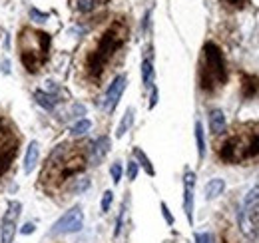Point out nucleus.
<instances>
[{
  "label": "nucleus",
  "mask_w": 259,
  "mask_h": 243,
  "mask_svg": "<svg viewBox=\"0 0 259 243\" xmlns=\"http://www.w3.org/2000/svg\"><path fill=\"white\" fill-rule=\"evenodd\" d=\"M126 36H128V26L120 20H116L106 30L96 46V50L88 56V72L92 78H100V74L104 72V68L108 64V60L124 44Z\"/></svg>",
  "instance_id": "1"
},
{
  "label": "nucleus",
  "mask_w": 259,
  "mask_h": 243,
  "mask_svg": "<svg viewBox=\"0 0 259 243\" xmlns=\"http://www.w3.org/2000/svg\"><path fill=\"white\" fill-rule=\"evenodd\" d=\"M259 156V128L247 126L245 130L227 138V142L219 147V158L229 164L247 162Z\"/></svg>",
  "instance_id": "2"
},
{
  "label": "nucleus",
  "mask_w": 259,
  "mask_h": 243,
  "mask_svg": "<svg viewBox=\"0 0 259 243\" xmlns=\"http://www.w3.org/2000/svg\"><path fill=\"white\" fill-rule=\"evenodd\" d=\"M225 80H227V70L223 62V54L213 42H208L204 46V54H201L199 86L206 92H213L215 88L225 84Z\"/></svg>",
  "instance_id": "3"
},
{
  "label": "nucleus",
  "mask_w": 259,
  "mask_h": 243,
  "mask_svg": "<svg viewBox=\"0 0 259 243\" xmlns=\"http://www.w3.org/2000/svg\"><path fill=\"white\" fill-rule=\"evenodd\" d=\"M50 36L46 32L22 30L20 34V60L28 68V72H36L48 56Z\"/></svg>",
  "instance_id": "4"
},
{
  "label": "nucleus",
  "mask_w": 259,
  "mask_h": 243,
  "mask_svg": "<svg viewBox=\"0 0 259 243\" xmlns=\"http://www.w3.org/2000/svg\"><path fill=\"white\" fill-rule=\"evenodd\" d=\"M84 227V211L80 205H74L66 214L52 225V235H68L78 233Z\"/></svg>",
  "instance_id": "5"
},
{
  "label": "nucleus",
  "mask_w": 259,
  "mask_h": 243,
  "mask_svg": "<svg viewBox=\"0 0 259 243\" xmlns=\"http://www.w3.org/2000/svg\"><path fill=\"white\" fill-rule=\"evenodd\" d=\"M126 84H128V78L124 74H120V76L114 78V82L108 86L106 94H104V102H102V108L106 112H112L114 108L118 106V102H120V98L124 94V90H126Z\"/></svg>",
  "instance_id": "6"
},
{
  "label": "nucleus",
  "mask_w": 259,
  "mask_h": 243,
  "mask_svg": "<svg viewBox=\"0 0 259 243\" xmlns=\"http://www.w3.org/2000/svg\"><path fill=\"white\" fill-rule=\"evenodd\" d=\"M193 186H195V173L186 171V175H184V211H186V218L189 223L193 221Z\"/></svg>",
  "instance_id": "7"
},
{
  "label": "nucleus",
  "mask_w": 259,
  "mask_h": 243,
  "mask_svg": "<svg viewBox=\"0 0 259 243\" xmlns=\"http://www.w3.org/2000/svg\"><path fill=\"white\" fill-rule=\"evenodd\" d=\"M110 151V138L108 136H100L98 140H94L90 144V149H88V162L92 166H98L102 164V160L108 156Z\"/></svg>",
  "instance_id": "8"
},
{
  "label": "nucleus",
  "mask_w": 259,
  "mask_h": 243,
  "mask_svg": "<svg viewBox=\"0 0 259 243\" xmlns=\"http://www.w3.org/2000/svg\"><path fill=\"white\" fill-rule=\"evenodd\" d=\"M14 147H16V140H14L12 130L0 120V160H8Z\"/></svg>",
  "instance_id": "9"
},
{
  "label": "nucleus",
  "mask_w": 259,
  "mask_h": 243,
  "mask_svg": "<svg viewBox=\"0 0 259 243\" xmlns=\"http://www.w3.org/2000/svg\"><path fill=\"white\" fill-rule=\"evenodd\" d=\"M38 160H40V144L32 140L30 144H28L26 154H24V166H22V170H24L26 175L34 171V168L38 166Z\"/></svg>",
  "instance_id": "10"
},
{
  "label": "nucleus",
  "mask_w": 259,
  "mask_h": 243,
  "mask_svg": "<svg viewBox=\"0 0 259 243\" xmlns=\"http://www.w3.org/2000/svg\"><path fill=\"white\" fill-rule=\"evenodd\" d=\"M241 207L247 211L251 218L259 214V186H255V188H251V190L247 192V195H245Z\"/></svg>",
  "instance_id": "11"
},
{
  "label": "nucleus",
  "mask_w": 259,
  "mask_h": 243,
  "mask_svg": "<svg viewBox=\"0 0 259 243\" xmlns=\"http://www.w3.org/2000/svg\"><path fill=\"white\" fill-rule=\"evenodd\" d=\"M237 223H239V229L247 235V237H253L255 235V225H253V218L247 214L243 207L237 209Z\"/></svg>",
  "instance_id": "12"
},
{
  "label": "nucleus",
  "mask_w": 259,
  "mask_h": 243,
  "mask_svg": "<svg viewBox=\"0 0 259 243\" xmlns=\"http://www.w3.org/2000/svg\"><path fill=\"white\" fill-rule=\"evenodd\" d=\"M210 130L215 136L225 132V114L221 110H212L210 112Z\"/></svg>",
  "instance_id": "13"
},
{
  "label": "nucleus",
  "mask_w": 259,
  "mask_h": 243,
  "mask_svg": "<svg viewBox=\"0 0 259 243\" xmlns=\"http://www.w3.org/2000/svg\"><path fill=\"white\" fill-rule=\"evenodd\" d=\"M223 190H225V181L221 177H213V179H210L208 184H206L204 192H206L208 199H215V197H219L223 194Z\"/></svg>",
  "instance_id": "14"
},
{
  "label": "nucleus",
  "mask_w": 259,
  "mask_h": 243,
  "mask_svg": "<svg viewBox=\"0 0 259 243\" xmlns=\"http://www.w3.org/2000/svg\"><path fill=\"white\" fill-rule=\"evenodd\" d=\"M34 100H36V104L42 106L44 110H54L56 104H58V98H56L54 94L44 92V90H36V92H34Z\"/></svg>",
  "instance_id": "15"
},
{
  "label": "nucleus",
  "mask_w": 259,
  "mask_h": 243,
  "mask_svg": "<svg viewBox=\"0 0 259 243\" xmlns=\"http://www.w3.org/2000/svg\"><path fill=\"white\" fill-rule=\"evenodd\" d=\"M14 235H16V221L2 219V223H0V243H14Z\"/></svg>",
  "instance_id": "16"
},
{
  "label": "nucleus",
  "mask_w": 259,
  "mask_h": 243,
  "mask_svg": "<svg viewBox=\"0 0 259 243\" xmlns=\"http://www.w3.org/2000/svg\"><path fill=\"white\" fill-rule=\"evenodd\" d=\"M141 84L146 88H152L154 84V64L150 58H143L141 62Z\"/></svg>",
  "instance_id": "17"
},
{
  "label": "nucleus",
  "mask_w": 259,
  "mask_h": 243,
  "mask_svg": "<svg viewBox=\"0 0 259 243\" xmlns=\"http://www.w3.org/2000/svg\"><path fill=\"white\" fill-rule=\"evenodd\" d=\"M132 124H134V108H128V110H126V114H124V118H122V122L118 124L116 136H118V138H124V134L132 128Z\"/></svg>",
  "instance_id": "18"
},
{
  "label": "nucleus",
  "mask_w": 259,
  "mask_h": 243,
  "mask_svg": "<svg viewBox=\"0 0 259 243\" xmlns=\"http://www.w3.org/2000/svg\"><path fill=\"white\" fill-rule=\"evenodd\" d=\"M195 142H197V156H199V160H204V156H206V136H204V126H201V122H195Z\"/></svg>",
  "instance_id": "19"
},
{
  "label": "nucleus",
  "mask_w": 259,
  "mask_h": 243,
  "mask_svg": "<svg viewBox=\"0 0 259 243\" xmlns=\"http://www.w3.org/2000/svg\"><path fill=\"white\" fill-rule=\"evenodd\" d=\"M134 158H136V162H138V166H141L143 170L148 171V175H154L156 173V170H154V166H152V162L148 160V156L143 154V151L140 149V147H134Z\"/></svg>",
  "instance_id": "20"
},
{
  "label": "nucleus",
  "mask_w": 259,
  "mask_h": 243,
  "mask_svg": "<svg viewBox=\"0 0 259 243\" xmlns=\"http://www.w3.org/2000/svg\"><path fill=\"white\" fill-rule=\"evenodd\" d=\"M90 128H92V122L86 120V118H82V120H78L76 124L70 128V134H72L74 138H78V136H84L86 132H90Z\"/></svg>",
  "instance_id": "21"
},
{
  "label": "nucleus",
  "mask_w": 259,
  "mask_h": 243,
  "mask_svg": "<svg viewBox=\"0 0 259 243\" xmlns=\"http://www.w3.org/2000/svg\"><path fill=\"white\" fill-rule=\"evenodd\" d=\"M88 188H90V179H88V177H78V179L72 181L70 192H72V194H82V192H86Z\"/></svg>",
  "instance_id": "22"
},
{
  "label": "nucleus",
  "mask_w": 259,
  "mask_h": 243,
  "mask_svg": "<svg viewBox=\"0 0 259 243\" xmlns=\"http://www.w3.org/2000/svg\"><path fill=\"white\" fill-rule=\"evenodd\" d=\"M243 82H245V84H243V96H247V98L253 96V94H255V90L259 88V82H257L255 78H251V76H245Z\"/></svg>",
  "instance_id": "23"
},
{
  "label": "nucleus",
  "mask_w": 259,
  "mask_h": 243,
  "mask_svg": "<svg viewBox=\"0 0 259 243\" xmlns=\"http://www.w3.org/2000/svg\"><path fill=\"white\" fill-rule=\"evenodd\" d=\"M20 209H22V205H20L18 201H10V203H8V209H6L4 219H8V221H16L18 216H20Z\"/></svg>",
  "instance_id": "24"
},
{
  "label": "nucleus",
  "mask_w": 259,
  "mask_h": 243,
  "mask_svg": "<svg viewBox=\"0 0 259 243\" xmlns=\"http://www.w3.org/2000/svg\"><path fill=\"white\" fill-rule=\"evenodd\" d=\"M76 8L84 14H88L96 8V0H76Z\"/></svg>",
  "instance_id": "25"
},
{
  "label": "nucleus",
  "mask_w": 259,
  "mask_h": 243,
  "mask_svg": "<svg viewBox=\"0 0 259 243\" xmlns=\"http://www.w3.org/2000/svg\"><path fill=\"white\" fill-rule=\"evenodd\" d=\"M122 164L120 162H114L112 168H110V175H112V181L114 184H120V179H122Z\"/></svg>",
  "instance_id": "26"
},
{
  "label": "nucleus",
  "mask_w": 259,
  "mask_h": 243,
  "mask_svg": "<svg viewBox=\"0 0 259 243\" xmlns=\"http://www.w3.org/2000/svg\"><path fill=\"white\" fill-rule=\"evenodd\" d=\"M112 201H114V194H112L110 190H108V192H104V195H102V214H108Z\"/></svg>",
  "instance_id": "27"
},
{
  "label": "nucleus",
  "mask_w": 259,
  "mask_h": 243,
  "mask_svg": "<svg viewBox=\"0 0 259 243\" xmlns=\"http://www.w3.org/2000/svg\"><path fill=\"white\" fill-rule=\"evenodd\" d=\"M138 171H140L138 162H136V160H130V162H128V179L134 181V179L138 177Z\"/></svg>",
  "instance_id": "28"
},
{
  "label": "nucleus",
  "mask_w": 259,
  "mask_h": 243,
  "mask_svg": "<svg viewBox=\"0 0 259 243\" xmlns=\"http://www.w3.org/2000/svg\"><path fill=\"white\" fill-rule=\"evenodd\" d=\"M124 214H126V203L122 205V209H120V216H118V221H116V231H114V235H120V231H122V225H124Z\"/></svg>",
  "instance_id": "29"
},
{
  "label": "nucleus",
  "mask_w": 259,
  "mask_h": 243,
  "mask_svg": "<svg viewBox=\"0 0 259 243\" xmlns=\"http://www.w3.org/2000/svg\"><path fill=\"white\" fill-rule=\"evenodd\" d=\"M160 207H162V216H164V219L167 221V225H174V221H176V219H174V216H171V211L167 209V205H165V203H162Z\"/></svg>",
  "instance_id": "30"
},
{
  "label": "nucleus",
  "mask_w": 259,
  "mask_h": 243,
  "mask_svg": "<svg viewBox=\"0 0 259 243\" xmlns=\"http://www.w3.org/2000/svg\"><path fill=\"white\" fill-rule=\"evenodd\" d=\"M30 18H32L34 22H46V20H48V14H46V12H38L36 8H32V10H30Z\"/></svg>",
  "instance_id": "31"
},
{
  "label": "nucleus",
  "mask_w": 259,
  "mask_h": 243,
  "mask_svg": "<svg viewBox=\"0 0 259 243\" xmlns=\"http://www.w3.org/2000/svg\"><path fill=\"white\" fill-rule=\"evenodd\" d=\"M195 243H212V235L210 233H197L195 235Z\"/></svg>",
  "instance_id": "32"
},
{
  "label": "nucleus",
  "mask_w": 259,
  "mask_h": 243,
  "mask_svg": "<svg viewBox=\"0 0 259 243\" xmlns=\"http://www.w3.org/2000/svg\"><path fill=\"white\" fill-rule=\"evenodd\" d=\"M70 112H72V116H84V114H86V108H84L82 104H74Z\"/></svg>",
  "instance_id": "33"
},
{
  "label": "nucleus",
  "mask_w": 259,
  "mask_h": 243,
  "mask_svg": "<svg viewBox=\"0 0 259 243\" xmlns=\"http://www.w3.org/2000/svg\"><path fill=\"white\" fill-rule=\"evenodd\" d=\"M20 233H22V235H30V233H34V223H24V227L20 229Z\"/></svg>",
  "instance_id": "34"
},
{
  "label": "nucleus",
  "mask_w": 259,
  "mask_h": 243,
  "mask_svg": "<svg viewBox=\"0 0 259 243\" xmlns=\"http://www.w3.org/2000/svg\"><path fill=\"white\" fill-rule=\"evenodd\" d=\"M46 84H48V86H46L48 90H44V92H48V94H54V92H56V90H58V84H56L54 80H48Z\"/></svg>",
  "instance_id": "35"
},
{
  "label": "nucleus",
  "mask_w": 259,
  "mask_h": 243,
  "mask_svg": "<svg viewBox=\"0 0 259 243\" xmlns=\"http://www.w3.org/2000/svg\"><path fill=\"white\" fill-rule=\"evenodd\" d=\"M158 96H160V94H158V88H154V86H152V98H150V108H154V106L158 104Z\"/></svg>",
  "instance_id": "36"
},
{
  "label": "nucleus",
  "mask_w": 259,
  "mask_h": 243,
  "mask_svg": "<svg viewBox=\"0 0 259 243\" xmlns=\"http://www.w3.org/2000/svg\"><path fill=\"white\" fill-rule=\"evenodd\" d=\"M2 72L4 74H10V62H6V60L2 62Z\"/></svg>",
  "instance_id": "37"
},
{
  "label": "nucleus",
  "mask_w": 259,
  "mask_h": 243,
  "mask_svg": "<svg viewBox=\"0 0 259 243\" xmlns=\"http://www.w3.org/2000/svg\"><path fill=\"white\" fill-rule=\"evenodd\" d=\"M8 166V160H0V173H2L4 171V168Z\"/></svg>",
  "instance_id": "38"
},
{
  "label": "nucleus",
  "mask_w": 259,
  "mask_h": 243,
  "mask_svg": "<svg viewBox=\"0 0 259 243\" xmlns=\"http://www.w3.org/2000/svg\"><path fill=\"white\" fill-rule=\"evenodd\" d=\"M229 2H232V4H235V6H239V4L243 2V0H229Z\"/></svg>",
  "instance_id": "39"
}]
</instances>
